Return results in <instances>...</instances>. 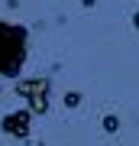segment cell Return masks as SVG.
Masks as SVG:
<instances>
[{"label":"cell","mask_w":139,"mask_h":146,"mask_svg":"<svg viewBox=\"0 0 139 146\" xmlns=\"http://www.w3.org/2000/svg\"><path fill=\"white\" fill-rule=\"evenodd\" d=\"M0 127H3V133L16 136V140H26V136H29V110H13V114H7Z\"/></svg>","instance_id":"cell-3"},{"label":"cell","mask_w":139,"mask_h":146,"mask_svg":"<svg viewBox=\"0 0 139 146\" xmlns=\"http://www.w3.org/2000/svg\"><path fill=\"white\" fill-rule=\"evenodd\" d=\"M26 42H29L26 26H13V23L0 20V75H3V78H16V75L23 72Z\"/></svg>","instance_id":"cell-1"},{"label":"cell","mask_w":139,"mask_h":146,"mask_svg":"<svg viewBox=\"0 0 139 146\" xmlns=\"http://www.w3.org/2000/svg\"><path fill=\"white\" fill-rule=\"evenodd\" d=\"M16 91H20L23 98H29V110L32 114H45L49 110V81L45 78L23 81V84H16Z\"/></svg>","instance_id":"cell-2"},{"label":"cell","mask_w":139,"mask_h":146,"mask_svg":"<svg viewBox=\"0 0 139 146\" xmlns=\"http://www.w3.org/2000/svg\"><path fill=\"white\" fill-rule=\"evenodd\" d=\"M103 130H107V133H117V130H120V120H117L113 114H107V117H103Z\"/></svg>","instance_id":"cell-4"},{"label":"cell","mask_w":139,"mask_h":146,"mask_svg":"<svg viewBox=\"0 0 139 146\" xmlns=\"http://www.w3.org/2000/svg\"><path fill=\"white\" fill-rule=\"evenodd\" d=\"M81 3H84V7H94V3H97V0H81Z\"/></svg>","instance_id":"cell-6"},{"label":"cell","mask_w":139,"mask_h":146,"mask_svg":"<svg viewBox=\"0 0 139 146\" xmlns=\"http://www.w3.org/2000/svg\"><path fill=\"white\" fill-rule=\"evenodd\" d=\"M65 104L68 107H78V104H81V94H78V91H68L65 94Z\"/></svg>","instance_id":"cell-5"},{"label":"cell","mask_w":139,"mask_h":146,"mask_svg":"<svg viewBox=\"0 0 139 146\" xmlns=\"http://www.w3.org/2000/svg\"><path fill=\"white\" fill-rule=\"evenodd\" d=\"M133 26H136V29H139V13H136V16H133Z\"/></svg>","instance_id":"cell-7"}]
</instances>
